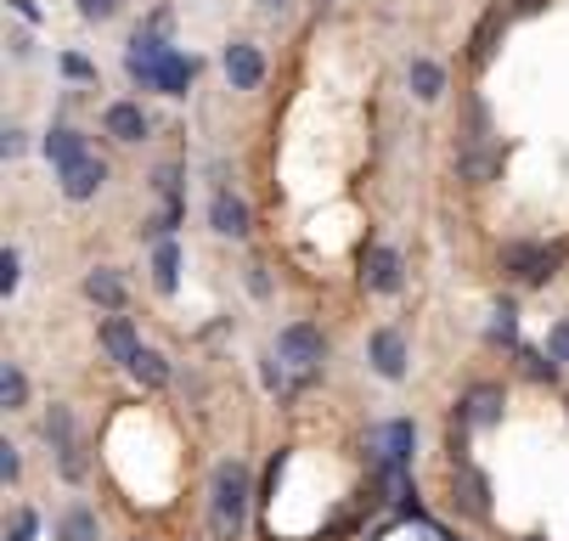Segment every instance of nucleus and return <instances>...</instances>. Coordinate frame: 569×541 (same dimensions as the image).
Returning <instances> with one entry per match:
<instances>
[{
    "label": "nucleus",
    "mask_w": 569,
    "mask_h": 541,
    "mask_svg": "<svg viewBox=\"0 0 569 541\" xmlns=\"http://www.w3.org/2000/svg\"><path fill=\"white\" fill-rule=\"evenodd\" d=\"M508 164V147H462L457 152V176L462 181H491Z\"/></svg>",
    "instance_id": "obj_9"
},
{
    "label": "nucleus",
    "mask_w": 569,
    "mask_h": 541,
    "mask_svg": "<svg viewBox=\"0 0 569 541\" xmlns=\"http://www.w3.org/2000/svg\"><path fill=\"white\" fill-rule=\"evenodd\" d=\"M130 372L147 383V390H164V383H170V361L158 355V350H141V355L130 361Z\"/></svg>",
    "instance_id": "obj_22"
},
{
    "label": "nucleus",
    "mask_w": 569,
    "mask_h": 541,
    "mask_svg": "<svg viewBox=\"0 0 569 541\" xmlns=\"http://www.w3.org/2000/svg\"><path fill=\"white\" fill-rule=\"evenodd\" d=\"M102 130H108L113 141H141V136H147V113H141V102H113V108L102 113Z\"/></svg>",
    "instance_id": "obj_15"
},
{
    "label": "nucleus",
    "mask_w": 569,
    "mask_h": 541,
    "mask_svg": "<svg viewBox=\"0 0 569 541\" xmlns=\"http://www.w3.org/2000/svg\"><path fill=\"white\" fill-rule=\"evenodd\" d=\"M361 282H367V293H395L400 288V254L395 249H372L367 266H361Z\"/></svg>",
    "instance_id": "obj_13"
},
{
    "label": "nucleus",
    "mask_w": 569,
    "mask_h": 541,
    "mask_svg": "<svg viewBox=\"0 0 569 541\" xmlns=\"http://www.w3.org/2000/svg\"><path fill=\"white\" fill-rule=\"evenodd\" d=\"M152 282H158V293H176V282H181V249L176 243L152 249Z\"/></svg>",
    "instance_id": "obj_20"
},
{
    "label": "nucleus",
    "mask_w": 569,
    "mask_h": 541,
    "mask_svg": "<svg viewBox=\"0 0 569 541\" xmlns=\"http://www.w3.org/2000/svg\"><path fill=\"white\" fill-rule=\"evenodd\" d=\"M0 474H7V480H18V451H12V445L0 451Z\"/></svg>",
    "instance_id": "obj_31"
},
{
    "label": "nucleus",
    "mask_w": 569,
    "mask_h": 541,
    "mask_svg": "<svg viewBox=\"0 0 569 541\" xmlns=\"http://www.w3.org/2000/svg\"><path fill=\"white\" fill-rule=\"evenodd\" d=\"M547 355H552V361H558V367H563V361H569V322H558V328H552V333H547Z\"/></svg>",
    "instance_id": "obj_27"
},
{
    "label": "nucleus",
    "mask_w": 569,
    "mask_h": 541,
    "mask_svg": "<svg viewBox=\"0 0 569 541\" xmlns=\"http://www.w3.org/2000/svg\"><path fill=\"white\" fill-rule=\"evenodd\" d=\"M18 277H23V260H18V249H7L0 254V293H18Z\"/></svg>",
    "instance_id": "obj_25"
},
{
    "label": "nucleus",
    "mask_w": 569,
    "mask_h": 541,
    "mask_svg": "<svg viewBox=\"0 0 569 541\" xmlns=\"http://www.w3.org/2000/svg\"><path fill=\"white\" fill-rule=\"evenodd\" d=\"M513 333H519V322H513V304H502V311H497V322H491V339L513 344Z\"/></svg>",
    "instance_id": "obj_28"
},
{
    "label": "nucleus",
    "mask_w": 569,
    "mask_h": 541,
    "mask_svg": "<svg viewBox=\"0 0 569 541\" xmlns=\"http://www.w3.org/2000/svg\"><path fill=\"white\" fill-rule=\"evenodd\" d=\"M46 445H51V451H68V445H73V412H68V407H51V418H46Z\"/></svg>",
    "instance_id": "obj_23"
},
{
    "label": "nucleus",
    "mask_w": 569,
    "mask_h": 541,
    "mask_svg": "<svg viewBox=\"0 0 569 541\" xmlns=\"http://www.w3.org/2000/svg\"><path fill=\"white\" fill-rule=\"evenodd\" d=\"M136 541H141V535H136Z\"/></svg>",
    "instance_id": "obj_32"
},
{
    "label": "nucleus",
    "mask_w": 569,
    "mask_h": 541,
    "mask_svg": "<svg viewBox=\"0 0 569 541\" xmlns=\"http://www.w3.org/2000/svg\"><path fill=\"white\" fill-rule=\"evenodd\" d=\"M57 541H97V513L86 502H73L62 519H57Z\"/></svg>",
    "instance_id": "obj_19"
},
{
    "label": "nucleus",
    "mask_w": 569,
    "mask_h": 541,
    "mask_svg": "<svg viewBox=\"0 0 569 541\" xmlns=\"http://www.w3.org/2000/svg\"><path fill=\"white\" fill-rule=\"evenodd\" d=\"M102 181H108V164H102V159H86V164L62 170V198L86 203V198H97V192H102Z\"/></svg>",
    "instance_id": "obj_12"
},
{
    "label": "nucleus",
    "mask_w": 569,
    "mask_h": 541,
    "mask_svg": "<svg viewBox=\"0 0 569 541\" xmlns=\"http://www.w3.org/2000/svg\"><path fill=\"white\" fill-rule=\"evenodd\" d=\"M502 407H508L502 383H473L457 401V429H491V423H502Z\"/></svg>",
    "instance_id": "obj_5"
},
{
    "label": "nucleus",
    "mask_w": 569,
    "mask_h": 541,
    "mask_svg": "<svg viewBox=\"0 0 569 541\" xmlns=\"http://www.w3.org/2000/svg\"><path fill=\"white\" fill-rule=\"evenodd\" d=\"M209 226L220 231V238H249V203L231 198V192H214V203H209Z\"/></svg>",
    "instance_id": "obj_11"
},
{
    "label": "nucleus",
    "mask_w": 569,
    "mask_h": 541,
    "mask_svg": "<svg viewBox=\"0 0 569 541\" xmlns=\"http://www.w3.org/2000/svg\"><path fill=\"white\" fill-rule=\"evenodd\" d=\"M34 530H40V519H34L29 508H18V513H12V541H34Z\"/></svg>",
    "instance_id": "obj_29"
},
{
    "label": "nucleus",
    "mask_w": 569,
    "mask_h": 541,
    "mask_svg": "<svg viewBox=\"0 0 569 541\" xmlns=\"http://www.w3.org/2000/svg\"><path fill=\"white\" fill-rule=\"evenodd\" d=\"M86 293L102 304V311H124V282H119V271H108V266H97V271L86 277Z\"/></svg>",
    "instance_id": "obj_17"
},
{
    "label": "nucleus",
    "mask_w": 569,
    "mask_h": 541,
    "mask_svg": "<svg viewBox=\"0 0 569 541\" xmlns=\"http://www.w3.org/2000/svg\"><path fill=\"white\" fill-rule=\"evenodd\" d=\"M46 159H51L57 170L86 164V159H91V152H86V136H79V130H68V124H57V130L46 136Z\"/></svg>",
    "instance_id": "obj_14"
},
{
    "label": "nucleus",
    "mask_w": 569,
    "mask_h": 541,
    "mask_svg": "<svg viewBox=\"0 0 569 541\" xmlns=\"http://www.w3.org/2000/svg\"><path fill=\"white\" fill-rule=\"evenodd\" d=\"M73 7H79V18H86V23H108L119 12V0H73Z\"/></svg>",
    "instance_id": "obj_26"
},
{
    "label": "nucleus",
    "mask_w": 569,
    "mask_h": 541,
    "mask_svg": "<svg viewBox=\"0 0 569 541\" xmlns=\"http://www.w3.org/2000/svg\"><path fill=\"white\" fill-rule=\"evenodd\" d=\"M406 86H412L418 102H440L446 97V68L435 57H412V62H406Z\"/></svg>",
    "instance_id": "obj_10"
},
{
    "label": "nucleus",
    "mask_w": 569,
    "mask_h": 541,
    "mask_svg": "<svg viewBox=\"0 0 569 541\" xmlns=\"http://www.w3.org/2000/svg\"><path fill=\"white\" fill-rule=\"evenodd\" d=\"M457 502H462V513H473V519L491 513V502H485V474H479V469H457Z\"/></svg>",
    "instance_id": "obj_18"
},
{
    "label": "nucleus",
    "mask_w": 569,
    "mask_h": 541,
    "mask_svg": "<svg viewBox=\"0 0 569 541\" xmlns=\"http://www.w3.org/2000/svg\"><path fill=\"white\" fill-rule=\"evenodd\" d=\"M102 350H108L113 361L130 367V361L141 355V339H136V328H130L124 317H108V322H102Z\"/></svg>",
    "instance_id": "obj_16"
},
{
    "label": "nucleus",
    "mask_w": 569,
    "mask_h": 541,
    "mask_svg": "<svg viewBox=\"0 0 569 541\" xmlns=\"http://www.w3.org/2000/svg\"><path fill=\"white\" fill-rule=\"evenodd\" d=\"M372 451H378V469L389 474V485H400L406 480V462H412V451H418L412 418H395V423L372 429Z\"/></svg>",
    "instance_id": "obj_3"
},
{
    "label": "nucleus",
    "mask_w": 569,
    "mask_h": 541,
    "mask_svg": "<svg viewBox=\"0 0 569 541\" xmlns=\"http://www.w3.org/2000/svg\"><path fill=\"white\" fill-rule=\"evenodd\" d=\"M563 260H569V243H552V249H541V243H508V249H502V266H508L513 277H525V282L558 277Z\"/></svg>",
    "instance_id": "obj_4"
},
{
    "label": "nucleus",
    "mask_w": 569,
    "mask_h": 541,
    "mask_svg": "<svg viewBox=\"0 0 569 541\" xmlns=\"http://www.w3.org/2000/svg\"><path fill=\"white\" fill-rule=\"evenodd\" d=\"M62 73H68V80H97V68L86 57H62Z\"/></svg>",
    "instance_id": "obj_30"
},
{
    "label": "nucleus",
    "mask_w": 569,
    "mask_h": 541,
    "mask_svg": "<svg viewBox=\"0 0 569 541\" xmlns=\"http://www.w3.org/2000/svg\"><path fill=\"white\" fill-rule=\"evenodd\" d=\"M321 355H328V339H321V328L293 322V328H282V333H277V361L288 367V378H293V383H305V378L321 367Z\"/></svg>",
    "instance_id": "obj_2"
},
{
    "label": "nucleus",
    "mask_w": 569,
    "mask_h": 541,
    "mask_svg": "<svg viewBox=\"0 0 569 541\" xmlns=\"http://www.w3.org/2000/svg\"><path fill=\"white\" fill-rule=\"evenodd\" d=\"M497 34H502V12L491 7V12L479 18V29H473V46H468V57H473V62H491V51H497Z\"/></svg>",
    "instance_id": "obj_21"
},
{
    "label": "nucleus",
    "mask_w": 569,
    "mask_h": 541,
    "mask_svg": "<svg viewBox=\"0 0 569 541\" xmlns=\"http://www.w3.org/2000/svg\"><path fill=\"white\" fill-rule=\"evenodd\" d=\"M367 355H372V372H378V378H389V383L406 378V339H400L395 328H378L372 344H367Z\"/></svg>",
    "instance_id": "obj_7"
},
{
    "label": "nucleus",
    "mask_w": 569,
    "mask_h": 541,
    "mask_svg": "<svg viewBox=\"0 0 569 541\" xmlns=\"http://www.w3.org/2000/svg\"><path fill=\"white\" fill-rule=\"evenodd\" d=\"M0 401H7V412H18L23 401H29V378L7 361V372H0Z\"/></svg>",
    "instance_id": "obj_24"
},
{
    "label": "nucleus",
    "mask_w": 569,
    "mask_h": 541,
    "mask_svg": "<svg viewBox=\"0 0 569 541\" xmlns=\"http://www.w3.org/2000/svg\"><path fill=\"white\" fill-rule=\"evenodd\" d=\"M249 524V469L242 462H220L209 485V530L214 541H237Z\"/></svg>",
    "instance_id": "obj_1"
},
{
    "label": "nucleus",
    "mask_w": 569,
    "mask_h": 541,
    "mask_svg": "<svg viewBox=\"0 0 569 541\" xmlns=\"http://www.w3.org/2000/svg\"><path fill=\"white\" fill-rule=\"evenodd\" d=\"M192 73H198V57H187V51H170L164 62L152 68V91H164V97H187V86H192Z\"/></svg>",
    "instance_id": "obj_8"
},
{
    "label": "nucleus",
    "mask_w": 569,
    "mask_h": 541,
    "mask_svg": "<svg viewBox=\"0 0 569 541\" xmlns=\"http://www.w3.org/2000/svg\"><path fill=\"white\" fill-rule=\"evenodd\" d=\"M226 80H231V91H254V86L266 80V57H260V46L231 40V46H226Z\"/></svg>",
    "instance_id": "obj_6"
}]
</instances>
